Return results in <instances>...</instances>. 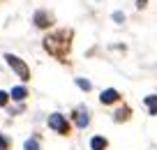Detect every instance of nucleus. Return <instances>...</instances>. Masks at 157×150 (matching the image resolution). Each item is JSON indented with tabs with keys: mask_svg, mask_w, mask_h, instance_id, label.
Masks as SVG:
<instances>
[{
	"mask_svg": "<svg viewBox=\"0 0 157 150\" xmlns=\"http://www.w3.org/2000/svg\"><path fill=\"white\" fill-rule=\"evenodd\" d=\"M33 21H35V25H37V28H49V25L53 23V16H51L49 12H44V10H39V12H35Z\"/></svg>",
	"mask_w": 157,
	"mask_h": 150,
	"instance_id": "nucleus-4",
	"label": "nucleus"
},
{
	"mask_svg": "<svg viewBox=\"0 0 157 150\" xmlns=\"http://www.w3.org/2000/svg\"><path fill=\"white\" fill-rule=\"evenodd\" d=\"M146 2H148V0H136V7L141 10V7H146Z\"/></svg>",
	"mask_w": 157,
	"mask_h": 150,
	"instance_id": "nucleus-16",
	"label": "nucleus"
},
{
	"mask_svg": "<svg viewBox=\"0 0 157 150\" xmlns=\"http://www.w3.org/2000/svg\"><path fill=\"white\" fill-rule=\"evenodd\" d=\"M76 86L81 90H90V81H86V79H76Z\"/></svg>",
	"mask_w": 157,
	"mask_h": 150,
	"instance_id": "nucleus-12",
	"label": "nucleus"
},
{
	"mask_svg": "<svg viewBox=\"0 0 157 150\" xmlns=\"http://www.w3.org/2000/svg\"><path fill=\"white\" fill-rule=\"evenodd\" d=\"M5 60H7V65L16 72V76H19L21 81H28L30 79V69H28V65H25L21 58H16L14 53H5Z\"/></svg>",
	"mask_w": 157,
	"mask_h": 150,
	"instance_id": "nucleus-2",
	"label": "nucleus"
},
{
	"mask_svg": "<svg viewBox=\"0 0 157 150\" xmlns=\"http://www.w3.org/2000/svg\"><path fill=\"white\" fill-rule=\"evenodd\" d=\"M7 148H10V141H7L2 134H0V150H7Z\"/></svg>",
	"mask_w": 157,
	"mask_h": 150,
	"instance_id": "nucleus-14",
	"label": "nucleus"
},
{
	"mask_svg": "<svg viewBox=\"0 0 157 150\" xmlns=\"http://www.w3.org/2000/svg\"><path fill=\"white\" fill-rule=\"evenodd\" d=\"M113 19L120 23V21H125V14H123V12H116V14H113Z\"/></svg>",
	"mask_w": 157,
	"mask_h": 150,
	"instance_id": "nucleus-15",
	"label": "nucleus"
},
{
	"mask_svg": "<svg viewBox=\"0 0 157 150\" xmlns=\"http://www.w3.org/2000/svg\"><path fill=\"white\" fill-rule=\"evenodd\" d=\"M7 102H10V95L5 90H0V106H7Z\"/></svg>",
	"mask_w": 157,
	"mask_h": 150,
	"instance_id": "nucleus-13",
	"label": "nucleus"
},
{
	"mask_svg": "<svg viewBox=\"0 0 157 150\" xmlns=\"http://www.w3.org/2000/svg\"><path fill=\"white\" fill-rule=\"evenodd\" d=\"M49 127L53 132H60V134H69V125H67V120H65V116H60V113H53V116L49 118Z\"/></svg>",
	"mask_w": 157,
	"mask_h": 150,
	"instance_id": "nucleus-3",
	"label": "nucleus"
},
{
	"mask_svg": "<svg viewBox=\"0 0 157 150\" xmlns=\"http://www.w3.org/2000/svg\"><path fill=\"white\" fill-rule=\"evenodd\" d=\"M69 37H72V33H69V30L49 35V37L44 39V48L49 51L51 56H56V58H65V56H67V51H69Z\"/></svg>",
	"mask_w": 157,
	"mask_h": 150,
	"instance_id": "nucleus-1",
	"label": "nucleus"
},
{
	"mask_svg": "<svg viewBox=\"0 0 157 150\" xmlns=\"http://www.w3.org/2000/svg\"><path fill=\"white\" fill-rule=\"evenodd\" d=\"M74 122H76V127H86L90 122V118H88V113H83V111H74Z\"/></svg>",
	"mask_w": 157,
	"mask_h": 150,
	"instance_id": "nucleus-7",
	"label": "nucleus"
},
{
	"mask_svg": "<svg viewBox=\"0 0 157 150\" xmlns=\"http://www.w3.org/2000/svg\"><path fill=\"white\" fill-rule=\"evenodd\" d=\"M106 139H102V136H93V139H90V148L93 150H106Z\"/></svg>",
	"mask_w": 157,
	"mask_h": 150,
	"instance_id": "nucleus-6",
	"label": "nucleus"
},
{
	"mask_svg": "<svg viewBox=\"0 0 157 150\" xmlns=\"http://www.w3.org/2000/svg\"><path fill=\"white\" fill-rule=\"evenodd\" d=\"M127 116H129V109H123V111L116 113V120L118 122H120V120H127Z\"/></svg>",
	"mask_w": 157,
	"mask_h": 150,
	"instance_id": "nucleus-11",
	"label": "nucleus"
},
{
	"mask_svg": "<svg viewBox=\"0 0 157 150\" xmlns=\"http://www.w3.org/2000/svg\"><path fill=\"white\" fill-rule=\"evenodd\" d=\"M25 97H28V90H25V88L16 86L14 90H12V99H16V102H21V99H25Z\"/></svg>",
	"mask_w": 157,
	"mask_h": 150,
	"instance_id": "nucleus-9",
	"label": "nucleus"
},
{
	"mask_svg": "<svg viewBox=\"0 0 157 150\" xmlns=\"http://www.w3.org/2000/svg\"><path fill=\"white\" fill-rule=\"evenodd\" d=\"M23 150H42V145H39L37 139H28V141L23 143Z\"/></svg>",
	"mask_w": 157,
	"mask_h": 150,
	"instance_id": "nucleus-10",
	"label": "nucleus"
},
{
	"mask_svg": "<svg viewBox=\"0 0 157 150\" xmlns=\"http://www.w3.org/2000/svg\"><path fill=\"white\" fill-rule=\"evenodd\" d=\"M146 106H148V111H150V116H155L157 113V95H148L146 97Z\"/></svg>",
	"mask_w": 157,
	"mask_h": 150,
	"instance_id": "nucleus-8",
	"label": "nucleus"
},
{
	"mask_svg": "<svg viewBox=\"0 0 157 150\" xmlns=\"http://www.w3.org/2000/svg\"><path fill=\"white\" fill-rule=\"evenodd\" d=\"M118 99H120V92L113 90V88L104 90V92H102V97H99V102H102V104H113V102H118Z\"/></svg>",
	"mask_w": 157,
	"mask_h": 150,
	"instance_id": "nucleus-5",
	"label": "nucleus"
}]
</instances>
